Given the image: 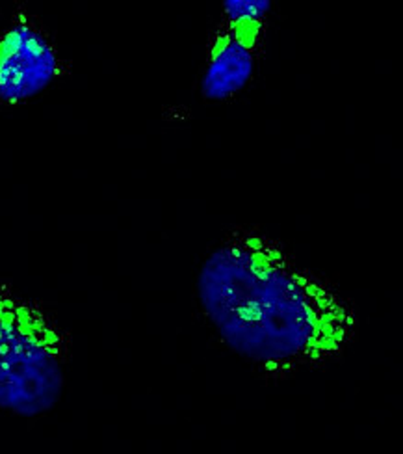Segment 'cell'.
Returning <instances> with one entry per match:
<instances>
[{
	"instance_id": "1",
	"label": "cell",
	"mask_w": 403,
	"mask_h": 454,
	"mask_svg": "<svg viewBox=\"0 0 403 454\" xmlns=\"http://www.w3.org/2000/svg\"><path fill=\"white\" fill-rule=\"evenodd\" d=\"M198 304L221 343L270 378L316 371L350 350L355 301L277 239L238 227L205 255Z\"/></svg>"
},
{
	"instance_id": "2",
	"label": "cell",
	"mask_w": 403,
	"mask_h": 454,
	"mask_svg": "<svg viewBox=\"0 0 403 454\" xmlns=\"http://www.w3.org/2000/svg\"><path fill=\"white\" fill-rule=\"evenodd\" d=\"M71 335L34 298L0 281V411L34 419L60 403Z\"/></svg>"
},
{
	"instance_id": "3",
	"label": "cell",
	"mask_w": 403,
	"mask_h": 454,
	"mask_svg": "<svg viewBox=\"0 0 403 454\" xmlns=\"http://www.w3.org/2000/svg\"><path fill=\"white\" fill-rule=\"evenodd\" d=\"M272 6V0H223L199 82L205 101H230L252 84L264 56Z\"/></svg>"
},
{
	"instance_id": "4",
	"label": "cell",
	"mask_w": 403,
	"mask_h": 454,
	"mask_svg": "<svg viewBox=\"0 0 403 454\" xmlns=\"http://www.w3.org/2000/svg\"><path fill=\"white\" fill-rule=\"evenodd\" d=\"M69 73V62L43 23L19 8L0 32V106L23 105Z\"/></svg>"
}]
</instances>
